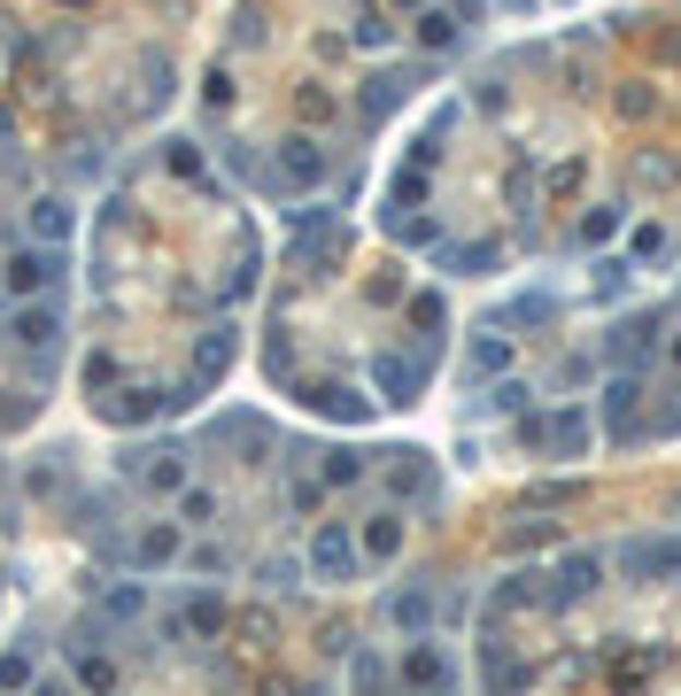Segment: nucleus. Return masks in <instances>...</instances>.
Listing matches in <instances>:
<instances>
[{
  "mask_svg": "<svg viewBox=\"0 0 681 696\" xmlns=\"http://www.w3.org/2000/svg\"><path fill=\"white\" fill-rule=\"evenodd\" d=\"M612 565H620L628 580H666V573H681V535H643V542H628Z\"/></svg>",
  "mask_w": 681,
  "mask_h": 696,
  "instance_id": "obj_1",
  "label": "nucleus"
},
{
  "mask_svg": "<svg viewBox=\"0 0 681 696\" xmlns=\"http://www.w3.org/2000/svg\"><path fill=\"white\" fill-rule=\"evenodd\" d=\"M658 325H666L658 310H635L628 325H612L605 357H612V364H628V372H643V364H650V348H658Z\"/></svg>",
  "mask_w": 681,
  "mask_h": 696,
  "instance_id": "obj_2",
  "label": "nucleus"
},
{
  "mask_svg": "<svg viewBox=\"0 0 681 696\" xmlns=\"http://www.w3.org/2000/svg\"><path fill=\"white\" fill-rule=\"evenodd\" d=\"M519 433H527V442H558L573 457V449H588V410H550V418H527Z\"/></svg>",
  "mask_w": 681,
  "mask_h": 696,
  "instance_id": "obj_3",
  "label": "nucleus"
},
{
  "mask_svg": "<svg viewBox=\"0 0 681 696\" xmlns=\"http://www.w3.org/2000/svg\"><path fill=\"white\" fill-rule=\"evenodd\" d=\"M596 573H605V565H596V557H565V565L550 573V588H542V603H550V612H565V603H581V596L596 588Z\"/></svg>",
  "mask_w": 681,
  "mask_h": 696,
  "instance_id": "obj_4",
  "label": "nucleus"
},
{
  "mask_svg": "<svg viewBox=\"0 0 681 696\" xmlns=\"http://www.w3.org/2000/svg\"><path fill=\"white\" fill-rule=\"evenodd\" d=\"M372 380H380V395H387V403H410V395L426 387V357H380V364H372Z\"/></svg>",
  "mask_w": 681,
  "mask_h": 696,
  "instance_id": "obj_5",
  "label": "nucleus"
},
{
  "mask_svg": "<svg viewBox=\"0 0 681 696\" xmlns=\"http://www.w3.org/2000/svg\"><path fill=\"white\" fill-rule=\"evenodd\" d=\"M310 565H318L325 580H349V573H357V542L340 535V527H325V535H318V550H310Z\"/></svg>",
  "mask_w": 681,
  "mask_h": 696,
  "instance_id": "obj_6",
  "label": "nucleus"
},
{
  "mask_svg": "<svg viewBox=\"0 0 681 696\" xmlns=\"http://www.w3.org/2000/svg\"><path fill=\"white\" fill-rule=\"evenodd\" d=\"M635 403H643V372H620V380L605 387V425H612V433H628Z\"/></svg>",
  "mask_w": 681,
  "mask_h": 696,
  "instance_id": "obj_7",
  "label": "nucleus"
},
{
  "mask_svg": "<svg viewBox=\"0 0 681 696\" xmlns=\"http://www.w3.org/2000/svg\"><path fill=\"white\" fill-rule=\"evenodd\" d=\"M410 681H418V688H434V681L450 688V650H434V643L410 650Z\"/></svg>",
  "mask_w": 681,
  "mask_h": 696,
  "instance_id": "obj_8",
  "label": "nucleus"
},
{
  "mask_svg": "<svg viewBox=\"0 0 681 696\" xmlns=\"http://www.w3.org/2000/svg\"><path fill=\"white\" fill-rule=\"evenodd\" d=\"M365 550H372V557H395V550H403V518H395V511H380L372 527H365Z\"/></svg>",
  "mask_w": 681,
  "mask_h": 696,
  "instance_id": "obj_9",
  "label": "nucleus"
},
{
  "mask_svg": "<svg viewBox=\"0 0 681 696\" xmlns=\"http://www.w3.org/2000/svg\"><path fill=\"white\" fill-rule=\"evenodd\" d=\"M503 364H511V340L480 333V340H473V380H488V372H503Z\"/></svg>",
  "mask_w": 681,
  "mask_h": 696,
  "instance_id": "obj_10",
  "label": "nucleus"
},
{
  "mask_svg": "<svg viewBox=\"0 0 681 696\" xmlns=\"http://www.w3.org/2000/svg\"><path fill=\"white\" fill-rule=\"evenodd\" d=\"M418 39H426V47H457V16H450V9H426Z\"/></svg>",
  "mask_w": 681,
  "mask_h": 696,
  "instance_id": "obj_11",
  "label": "nucleus"
},
{
  "mask_svg": "<svg viewBox=\"0 0 681 696\" xmlns=\"http://www.w3.org/2000/svg\"><path fill=\"white\" fill-rule=\"evenodd\" d=\"M666 248H673V240H666V225H643V232L628 240V255H635V264H658Z\"/></svg>",
  "mask_w": 681,
  "mask_h": 696,
  "instance_id": "obj_12",
  "label": "nucleus"
},
{
  "mask_svg": "<svg viewBox=\"0 0 681 696\" xmlns=\"http://www.w3.org/2000/svg\"><path fill=\"white\" fill-rule=\"evenodd\" d=\"M612 225H620V209H588L581 217V240H612Z\"/></svg>",
  "mask_w": 681,
  "mask_h": 696,
  "instance_id": "obj_13",
  "label": "nucleus"
},
{
  "mask_svg": "<svg viewBox=\"0 0 681 696\" xmlns=\"http://www.w3.org/2000/svg\"><path fill=\"white\" fill-rule=\"evenodd\" d=\"M550 317V295H527V302H511V325H542Z\"/></svg>",
  "mask_w": 681,
  "mask_h": 696,
  "instance_id": "obj_14",
  "label": "nucleus"
}]
</instances>
